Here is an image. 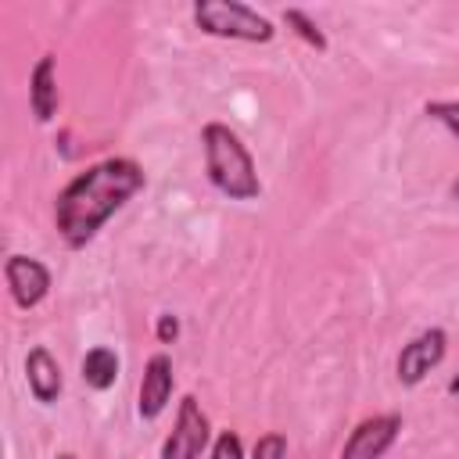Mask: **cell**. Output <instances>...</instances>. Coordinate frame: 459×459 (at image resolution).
<instances>
[{
    "label": "cell",
    "instance_id": "cell-1",
    "mask_svg": "<svg viewBox=\"0 0 459 459\" xmlns=\"http://www.w3.org/2000/svg\"><path fill=\"white\" fill-rule=\"evenodd\" d=\"M143 186V169L133 158H104L79 172L54 204L57 233L68 247H82L93 233Z\"/></svg>",
    "mask_w": 459,
    "mask_h": 459
},
{
    "label": "cell",
    "instance_id": "cell-2",
    "mask_svg": "<svg viewBox=\"0 0 459 459\" xmlns=\"http://www.w3.org/2000/svg\"><path fill=\"white\" fill-rule=\"evenodd\" d=\"M201 143H204V169H208V179L219 194H226L230 201H251L262 194V183H258V172H255V161L247 154V147L240 143V136L222 126V122H208L204 133H201Z\"/></svg>",
    "mask_w": 459,
    "mask_h": 459
},
{
    "label": "cell",
    "instance_id": "cell-3",
    "mask_svg": "<svg viewBox=\"0 0 459 459\" xmlns=\"http://www.w3.org/2000/svg\"><path fill=\"white\" fill-rule=\"evenodd\" d=\"M194 22L208 36L247 39V43H269L276 32L269 18H262L258 11H251L247 4H237V0H197Z\"/></svg>",
    "mask_w": 459,
    "mask_h": 459
},
{
    "label": "cell",
    "instance_id": "cell-4",
    "mask_svg": "<svg viewBox=\"0 0 459 459\" xmlns=\"http://www.w3.org/2000/svg\"><path fill=\"white\" fill-rule=\"evenodd\" d=\"M208 434H212L208 416L201 412L197 398L186 394V398L179 402L176 430L169 434V441H165V448H161V459H197V455L204 452V445H208Z\"/></svg>",
    "mask_w": 459,
    "mask_h": 459
},
{
    "label": "cell",
    "instance_id": "cell-5",
    "mask_svg": "<svg viewBox=\"0 0 459 459\" xmlns=\"http://www.w3.org/2000/svg\"><path fill=\"white\" fill-rule=\"evenodd\" d=\"M398 430H402V416H394V412L369 416L351 430V437L341 448V459H380L394 445Z\"/></svg>",
    "mask_w": 459,
    "mask_h": 459
},
{
    "label": "cell",
    "instance_id": "cell-6",
    "mask_svg": "<svg viewBox=\"0 0 459 459\" xmlns=\"http://www.w3.org/2000/svg\"><path fill=\"white\" fill-rule=\"evenodd\" d=\"M445 348H448V337H445V330H423L420 337H412L405 348H402V355H398V380L405 384V387H412V384H420L441 359H445Z\"/></svg>",
    "mask_w": 459,
    "mask_h": 459
},
{
    "label": "cell",
    "instance_id": "cell-7",
    "mask_svg": "<svg viewBox=\"0 0 459 459\" xmlns=\"http://www.w3.org/2000/svg\"><path fill=\"white\" fill-rule=\"evenodd\" d=\"M4 276H7V287H11V298L18 308H36L50 290L47 265L29 258V255H11L4 265Z\"/></svg>",
    "mask_w": 459,
    "mask_h": 459
},
{
    "label": "cell",
    "instance_id": "cell-8",
    "mask_svg": "<svg viewBox=\"0 0 459 459\" xmlns=\"http://www.w3.org/2000/svg\"><path fill=\"white\" fill-rule=\"evenodd\" d=\"M172 398V359L165 351L151 355L147 366H143V380H140V416L143 420H154L161 416V409L169 405Z\"/></svg>",
    "mask_w": 459,
    "mask_h": 459
},
{
    "label": "cell",
    "instance_id": "cell-9",
    "mask_svg": "<svg viewBox=\"0 0 459 459\" xmlns=\"http://www.w3.org/2000/svg\"><path fill=\"white\" fill-rule=\"evenodd\" d=\"M25 377H29V391L36 394V402L50 405L61 394V366L47 348H32L25 359Z\"/></svg>",
    "mask_w": 459,
    "mask_h": 459
},
{
    "label": "cell",
    "instance_id": "cell-10",
    "mask_svg": "<svg viewBox=\"0 0 459 459\" xmlns=\"http://www.w3.org/2000/svg\"><path fill=\"white\" fill-rule=\"evenodd\" d=\"M29 100H32V115L39 122H50L57 111V75H54V57H39L32 75H29Z\"/></svg>",
    "mask_w": 459,
    "mask_h": 459
},
{
    "label": "cell",
    "instance_id": "cell-11",
    "mask_svg": "<svg viewBox=\"0 0 459 459\" xmlns=\"http://www.w3.org/2000/svg\"><path fill=\"white\" fill-rule=\"evenodd\" d=\"M118 377V355L111 348H90L86 359H82V380L93 387V391H108Z\"/></svg>",
    "mask_w": 459,
    "mask_h": 459
},
{
    "label": "cell",
    "instance_id": "cell-12",
    "mask_svg": "<svg viewBox=\"0 0 459 459\" xmlns=\"http://www.w3.org/2000/svg\"><path fill=\"white\" fill-rule=\"evenodd\" d=\"M283 22H287V25H290V29H294L308 47L326 50V36H323V29H319V25H316L301 7H287V11H283Z\"/></svg>",
    "mask_w": 459,
    "mask_h": 459
},
{
    "label": "cell",
    "instance_id": "cell-13",
    "mask_svg": "<svg viewBox=\"0 0 459 459\" xmlns=\"http://www.w3.org/2000/svg\"><path fill=\"white\" fill-rule=\"evenodd\" d=\"M427 115L437 118L459 140V100H434V104H427Z\"/></svg>",
    "mask_w": 459,
    "mask_h": 459
},
{
    "label": "cell",
    "instance_id": "cell-14",
    "mask_svg": "<svg viewBox=\"0 0 459 459\" xmlns=\"http://www.w3.org/2000/svg\"><path fill=\"white\" fill-rule=\"evenodd\" d=\"M287 455V441L283 434H262L255 445V459H283Z\"/></svg>",
    "mask_w": 459,
    "mask_h": 459
},
{
    "label": "cell",
    "instance_id": "cell-15",
    "mask_svg": "<svg viewBox=\"0 0 459 459\" xmlns=\"http://www.w3.org/2000/svg\"><path fill=\"white\" fill-rule=\"evenodd\" d=\"M212 459H244V448H240V437L233 430H222L215 437V448H212Z\"/></svg>",
    "mask_w": 459,
    "mask_h": 459
},
{
    "label": "cell",
    "instance_id": "cell-16",
    "mask_svg": "<svg viewBox=\"0 0 459 459\" xmlns=\"http://www.w3.org/2000/svg\"><path fill=\"white\" fill-rule=\"evenodd\" d=\"M176 337H179L176 316H158V341H161V344H172Z\"/></svg>",
    "mask_w": 459,
    "mask_h": 459
},
{
    "label": "cell",
    "instance_id": "cell-17",
    "mask_svg": "<svg viewBox=\"0 0 459 459\" xmlns=\"http://www.w3.org/2000/svg\"><path fill=\"white\" fill-rule=\"evenodd\" d=\"M448 394H459V373L448 380Z\"/></svg>",
    "mask_w": 459,
    "mask_h": 459
},
{
    "label": "cell",
    "instance_id": "cell-18",
    "mask_svg": "<svg viewBox=\"0 0 459 459\" xmlns=\"http://www.w3.org/2000/svg\"><path fill=\"white\" fill-rule=\"evenodd\" d=\"M57 459H75V455H72V452H61V455H57Z\"/></svg>",
    "mask_w": 459,
    "mask_h": 459
},
{
    "label": "cell",
    "instance_id": "cell-19",
    "mask_svg": "<svg viewBox=\"0 0 459 459\" xmlns=\"http://www.w3.org/2000/svg\"><path fill=\"white\" fill-rule=\"evenodd\" d=\"M452 194H455V197H459V179H455V186H452Z\"/></svg>",
    "mask_w": 459,
    "mask_h": 459
}]
</instances>
